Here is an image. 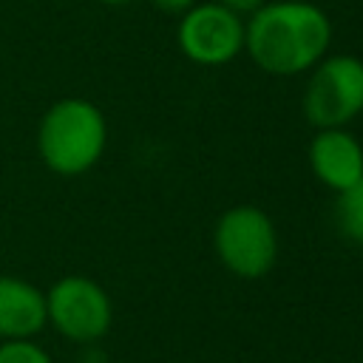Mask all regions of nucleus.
<instances>
[{
	"label": "nucleus",
	"mask_w": 363,
	"mask_h": 363,
	"mask_svg": "<svg viewBox=\"0 0 363 363\" xmlns=\"http://www.w3.org/2000/svg\"><path fill=\"white\" fill-rule=\"evenodd\" d=\"M332 48V20L312 0H264L244 17V54L269 77H303Z\"/></svg>",
	"instance_id": "f257e3e1"
},
{
	"label": "nucleus",
	"mask_w": 363,
	"mask_h": 363,
	"mask_svg": "<svg viewBox=\"0 0 363 363\" xmlns=\"http://www.w3.org/2000/svg\"><path fill=\"white\" fill-rule=\"evenodd\" d=\"M105 147L108 119L96 102L85 96H62L43 111L37 125V153L54 176H85L99 164Z\"/></svg>",
	"instance_id": "f03ea898"
},
{
	"label": "nucleus",
	"mask_w": 363,
	"mask_h": 363,
	"mask_svg": "<svg viewBox=\"0 0 363 363\" xmlns=\"http://www.w3.org/2000/svg\"><path fill=\"white\" fill-rule=\"evenodd\" d=\"M213 252L230 275L258 281L278 261V227L264 207L233 204L216 218Z\"/></svg>",
	"instance_id": "7ed1b4c3"
},
{
	"label": "nucleus",
	"mask_w": 363,
	"mask_h": 363,
	"mask_svg": "<svg viewBox=\"0 0 363 363\" xmlns=\"http://www.w3.org/2000/svg\"><path fill=\"white\" fill-rule=\"evenodd\" d=\"M301 91V113L318 128H346L363 113V60L357 54H326L309 68Z\"/></svg>",
	"instance_id": "20e7f679"
},
{
	"label": "nucleus",
	"mask_w": 363,
	"mask_h": 363,
	"mask_svg": "<svg viewBox=\"0 0 363 363\" xmlns=\"http://www.w3.org/2000/svg\"><path fill=\"white\" fill-rule=\"evenodd\" d=\"M45 326L77 346L99 343L113 326V301L91 275H62L45 289Z\"/></svg>",
	"instance_id": "39448f33"
},
{
	"label": "nucleus",
	"mask_w": 363,
	"mask_h": 363,
	"mask_svg": "<svg viewBox=\"0 0 363 363\" xmlns=\"http://www.w3.org/2000/svg\"><path fill=\"white\" fill-rule=\"evenodd\" d=\"M176 43L193 65H230L244 54V17L216 0H199L179 17Z\"/></svg>",
	"instance_id": "423d86ee"
},
{
	"label": "nucleus",
	"mask_w": 363,
	"mask_h": 363,
	"mask_svg": "<svg viewBox=\"0 0 363 363\" xmlns=\"http://www.w3.org/2000/svg\"><path fill=\"white\" fill-rule=\"evenodd\" d=\"M306 162L326 190L340 193L363 176V142L349 128H318L309 139Z\"/></svg>",
	"instance_id": "0eeeda50"
},
{
	"label": "nucleus",
	"mask_w": 363,
	"mask_h": 363,
	"mask_svg": "<svg viewBox=\"0 0 363 363\" xmlns=\"http://www.w3.org/2000/svg\"><path fill=\"white\" fill-rule=\"evenodd\" d=\"M45 329V289L0 272V340L37 337Z\"/></svg>",
	"instance_id": "6e6552de"
},
{
	"label": "nucleus",
	"mask_w": 363,
	"mask_h": 363,
	"mask_svg": "<svg viewBox=\"0 0 363 363\" xmlns=\"http://www.w3.org/2000/svg\"><path fill=\"white\" fill-rule=\"evenodd\" d=\"M335 196H337L335 199V224H337L340 235L349 244L363 250V176L352 187H346Z\"/></svg>",
	"instance_id": "1a4fd4ad"
},
{
	"label": "nucleus",
	"mask_w": 363,
	"mask_h": 363,
	"mask_svg": "<svg viewBox=\"0 0 363 363\" xmlns=\"http://www.w3.org/2000/svg\"><path fill=\"white\" fill-rule=\"evenodd\" d=\"M0 363H54V357L37 337H14L0 340Z\"/></svg>",
	"instance_id": "9d476101"
},
{
	"label": "nucleus",
	"mask_w": 363,
	"mask_h": 363,
	"mask_svg": "<svg viewBox=\"0 0 363 363\" xmlns=\"http://www.w3.org/2000/svg\"><path fill=\"white\" fill-rule=\"evenodd\" d=\"M153 9H159L162 14H170V17H182L190 6H196L199 0H150Z\"/></svg>",
	"instance_id": "9b49d317"
},
{
	"label": "nucleus",
	"mask_w": 363,
	"mask_h": 363,
	"mask_svg": "<svg viewBox=\"0 0 363 363\" xmlns=\"http://www.w3.org/2000/svg\"><path fill=\"white\" fill-rule=\"evenodd\" d=\"M216 3H221V6H227L230 11H235V14H241V17H250L264 0H216Z\"/></svg>",
	"instance_id": "f8f14e48"
},
{
	"label": "nucleus",
	"mask_w": 363,
	"mask_h": 363,
	"mask_svg": "<svg viewBox=\"0 0 363 363\" xmlns=\"http://www.w3.org/2000/svg\"><path fill=\"white\" fill-rule=\"evenodd\" d=\"M99 3H105V6H130L136 0H99Z\"/></svg>",
	"instance_id": "ddd939ff"
}]
</instances>
